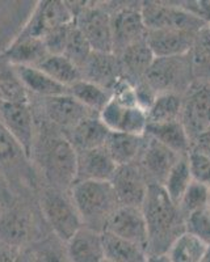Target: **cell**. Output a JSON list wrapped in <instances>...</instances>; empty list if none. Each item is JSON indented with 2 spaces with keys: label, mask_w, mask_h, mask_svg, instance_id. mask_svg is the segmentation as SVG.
<instances>
[{
  "label": "cell",
  "mask_w": 210,
  "mask_h": 262,
  "mask_svg": "<svg viewBox=\"0 0 210 262\" xmlns=\"http://www.w3.org/2000/svg\"><path fill=\"white\" fill-rule=\"evenodd\" d=\"M180 121L193 142L210 126V84L195 81L183 95Z\"/></svg>",
  "instance_id": "cell-9"
},
{
  "label": "cell",
  "mask_w": 210,
  "mask_h": 262,
  "mask_svg": "<svg viewBox=\"0 0 210 262\" xmlns=\"http://www.w3.org/2000/svg\"><path fill=\"white\" fill-rule=\"evenodd\" d=\"M0 102H28V93L11 64L0 66Z\"/></svg>",
  "instance_id": "cell-35"
},
{
  "label": "cell",
  "mask_w": 210,
  "mask_h": 262,
  "mask_svg": "<svg viewBox=\"0 0 210 262\" xmlns=\"http://www.w3.org/2000/svg\"><path fill=\"white\" fill-rule=\"evenodd\" d=\"M186 156H183L180 160L175 164V167L172 168L171 172L168 173L164 184L162 185L165 193L168 194V196L171 198L175 205H179L181 196L184 195L188 186L193 181Z\"/></svg>",
  "instance_id": "cell-33"
},
{
  "label": "cell",
  "mask_w": 210,
  "mask_h": 262,
  "mask_svg": "<svg viewBox=\"0 0 210 262\" xmlns=\"http://www.w3.org/2000/svg\"><path fill=\"white\" fill-rule=\"evenodd\" d=\"M117 57L122 69V79L133 86L143 81L147 71L155 59V55L147 45L146 39L125 49Z\"/></svg>",
  "instance_id": "cell-21"
},
{
  "label": "cell",
  "mask_w": 210,
  "mask_h": 262,
  "mask_svg": "<svg viewBox=\"0 0 210 262\" xmlns=\"http://www.w3.org/2000/svg\"><path fill=\"white\" fill-rule=\"evenodd\" d=\"M81 79L95 83L113 93L114 88L122 80V69L118 57L113 53L92 51L86 64L80 70Z\"/></svg>",
  "instance_id": "cell-16"
},
{
  "label": "cell",
  "mask_w": 210,
  "mask_h": 262,
  "mask_svg": "<svg viewBox=\"0 0 210 262\" xmlns=\"http://www.w3.org/2000/svg\"><path fill=\"white\" fill-rule=\"evenodd\" d=\"M185 231L200 238L206 245L210 244V210L207 207L193 212L185 219Z\"/></svg>",
  "instance_id": "cell-40"
},
{
  "label": "cell",
  "mask_w": 210,
  "mask_h": 262,
  "mask_svg": "<svg viewBox=\"0 0 210 262\" xmlns=\"http://www.w3.org/2000/svg\"><path fill=\"white\" fill-rule=\"evenodd\" d=\"M99 117L109 131L133 135H144L146 133V112L135 105L122 104L114 97L105 105Z\"/></svg>",
  "instance_id": "cell-13"
},
{
  "label": "cell",
  "mask_w": 210,
  "mask_h": 262,
  "mask_svg": "<svg viewBox=\"0 0 210 262\" xmlns=\"http://www.w3.org/2000/svg\"><path fill=\"white\" fill-rule=\"evenodd\" d=\"M29 159L24 149L15 140V138L9 134L6 126L0 119V164L3 167H17L21 160Z\"/></svg>",
  "instance_id": "cell-37"
},
{
  "label": "cell",
  "mask_w": 210,
  "mask_h": 262,
  "mask_svg": "<svg viewBox=\"0 0 210 262\" xmlns=\"http://www.w3.org/2000/svg\"><path fill=\"white\" fill-rule=\"evenodd\" d=\"M15 262H36V258H34L33 253H32V250H30V248H27V249H24V248H23V249L18 252Z\"/></svg>",
  "instance_id": "cell-45"
},
{
  "label": "cell",
  "mask_w": 210,
  "mask_h": 262,
  "mask_svg": "<svg viewBox=\"0 0 210 262\" xmlns=\"http://www.w3.org/2000/svg\"><path fill=\"white\" fill-rule=\"evenodd\" d=\"M142 212L147 224V256L167 254L172 244L186 232L185 217L162 185L156 184L149 185Z\"/></svg>",
  "instance_id": "cell-1"
},
{
  "label": "cell",
  "mask_w": 210,
  "mask_h": 262,
  "mask_svg": "<svg viewBox=\"0 0 210 262\" xmlns=\"http://www.w3.org/2000/svg\"><path fill=\"white\" fill-rule=\"evenodd\" d=\"M20 250L0 240V262H15Z\"/></svg>",
  "instance_id": "cell-44"
},
{
  "label": "cell",
  "mask_w": 210,
  "mask_h": 262,
  "mask_svg": "<svg viewBox=\"0 0 210 262\" xmlns=\"http://www.w3.org/2000/svg\"><path fill=\"white\" fill-rule=\"evenodd\" d=\"M50 54L44 39L34 37H16L4 50L3 60L11 66H33L37 67Z\"/></svg>",
  "instance_id": "cell-22"
},
{
  "label": "cell",
  "mask_w": 210,
  "mask_h": 262,
  "mask_svg": "<svg viewBox=\"0 0 210 262\" xmlns=\"http://www.w3.org/2000/svg\"><path fill=\"white\" fill-rule=\"evenodd\" d=\"M75 15L71 6L66 2L58 0H41L33 9V12L20 30L18 37H34L44 38L51 30L74 23Z\"/></svg>",
  "instance_id": "cell-8"
},
{
  "label": "cell",
  "mask_w": 210,
  "mask_h": 262,
  "mask_svg": "<svg viewBox=\"0 0 210 262\" xmlns=\"http://www.w3.org/2000/svg\"><path fill=\"white\" fill-rule=\"evenodd\" d=\"M143 147V135H133L126 133L111 131L104 144L112 160L120 165L137 163Z\"/></svg>",
  "instance_id": "cell-27"
},
{
  "label": "cell",
  "mask_w": 210,
  "mask_h": 262,
  "mask_svg": "<svg viewBox=\"0 0 210 262\" xmlns=\"http://www.w3.org/2000/svg\"><path fill=\"white\" fill-rule=\"evenodd\" d=\"M201 262H210V244L206 245L204 252V256H202Z\"/></svg>",
  "instance_id": "cell-47"
},
{
  "label": "cell",
  "mask_w": 210,
  "mask_h": 262,
  "mask_svg": "<svg viewBox=\"0 0 210 262\" xmlns=\"http://www.w3.org/2000/svg\"><path fill=\"white\" fill-rule=\"evenodd\" d=\"M207 196H209V188H206L202 184L192 181V184L189 185L184 195L181 196L177 207L183 214V216L186 219L193 212L206 207Z\"/></svg>",
  "instance_id": "cell-38"
},
{
  "label": "cell",
  "mask_w": 210,
  "mask_h": 262,
  "mask_svg": "<svg viewBox=\"0 0 210 262\" xmlns=\"http://www.w3.org/2000/svg\"><path fill=\"white\" fill-rule=\"evenodd\" d=\"M196 81L210 80V25L197 34L192 51L189 53Z\"/></svg>",
  "instance_id": "cell-32"
},
{
  "label": "cell",
  "mask_w": 210,
  "mask_h": 262,
  "mask_svg": "<svg viewBox=\"0 0 210 262\" xmlns=\"http://www.w3.org/2000/svg\"><path fill=\"white\" fill-rule=\"evenodd\" d=\"M70 27H71V24L57 28L42 38L50 55H63V51L66 48L67 37H69Z\"/></svg>",
  "instance_id": "cell-42"
},
{
  "label": "cell",
  "mask_w": 210,
  "mask_h": 262,
  "mask_svg": "<svg viewBox=\"0 0 210 262\" xmlns=\"http://www.w3.org/2000/svg\"><path fill=\"white\" fill-rule=\"evenodd\" d=\"M32 155L51 188L65 191L75 184L78 152L62 130L55 126L41 130Z\"/></svg>",
  "instance_id": "cell-2"
},
{
  "label": "cell",
  "mask_w": 210,
  "mask_h": 262,
  "mask_svg": "<svg viewBox=\"0 0 210 262\" xmlns=\"http://www.w3.org/2000/svg\"><path fill=\"white\" fill-rule=\"evenodd\" d=\"M206 244L200 238L184 232L168 250L171 262H201Z\"/></svg>",
  "instance_id": "cell-34"
},
{
  "label": "cell",
  "mask_w": 210,
  "mask_h": 262,
  "mask_svg": "<svg viewBox=\"0 0 210 262\" xmlns=\"http://www.w3.org/2000/svg\"><path fill=\"white\" fill-rule=\"evenodd\" d=\"M183 109V96L176 93L158 95L150 109L146 112L149 123H165L180 121Z\"/></svg>",
  "instance_id": "cell-30"
},
{
  "label": "cell",
  "mask_w": 210,
  "mask_h": 262,
  "mask_svg": "<svg viewBox=\"0 0 210 262\" xmlns=\"http://www.w3.org/2000/svg\"><path fill=\"white\" fill-rule=\"evenodd\" d=\"M39 203L45 221L60 242H69L83 227L71 196L69 198L62 190L54 188L46 189L42 193Z\"/></svg>",
  "instance_id": "cell-5"
},
{
  "label": "cell",
  "mask_w": 210,
  "mask_h": 262,
  "mask_svg": "<svg viewBox=\"0 0 210 262\" xmlns=\"http://www.w3.org/2000/svg\"><path fill=\"white\" fill-rule=\"evenodd\" d=\"M67 93L81 105L97 114L104 109L105 105L108 104L111 98L113 97V93L111 91L105 90L95 83L84 80V79H80L72 85H70L67 88Z\"/></svg>",
  "instance_id": "cell-29"
},
{
  "label": "cell",
  "mask_w": 210,
  "mask_h": 262,
  "mask_svg": "<svg viewBox=\"0 0 210 262\" xmlns=\"http://www.w3.org/2000/svg\"><path fill=\"white\" fill-rule=\"evenodd\" d=\"M37 67L66 88L81 79L78 67L65 55H48Z\"/></svg>",
  "instance_id": "cell-31"
},
{
  "label": "cell",
  "mask_w": 210,
  "mask_h": 262,
  "mask_svg": "<svg viewBox=\"0 0 210 262\" xmlns=\"http://www.w3.org/2000/svg\"><path fill=\"white\" fill-rule=\"evenodd\" d=\"M44 109H45L46 117L53 123V126L62 130L65 134L83 122L84 119L97 114L76 101L69 93L45 98Z\"/></svg>",
  "instance_id": "cell-15"
},
{
  "label": "cell",
  "mask_w": 210,
  "mask_h": 262,
  "mask_svg": "<svg viewBox=\"0 0 210 262\" xmlns=\"http://www.w3.org/2000/svg\"><path fill=\"white\" fill-rule=\"evenodd\" d=\"M17 78L23 83L27 92L34 93L44 98L66 95L67 88L57 83L46 72L33 66H12Z\"/></svg>",
  "instance_id": "cell-25"
},
{
  "label": "cell",
  "mask_w": 210,
  "mask_h": 262,
  "mask_svg": "<svg viewBox=\"0 0 210 262\" xmlns=\"http://www.w3.org/2000/svg\"><path fill=\"white\" fill-rule=\"evenodd\" d=\"M0 215H2V209H0Z\"/></svg>",
  "instance_id": "cell-50"
},
{
  "label": "cell",
  "mask_w": 210,
  "mask_h": 262,
  "mask_svg": "<svg viewBox=\"0 0 210 262\" xmlns=\"http://www.w3.org/2000/svg\"><path fill=\"white\" fill-rule=\"evenodd\" d=\"M186 158L193 181L205 185L210 189V158L193 149H191Z\"/></svg>",
  "instance_id": "cell-41"
},
{
  "label": "cell",
  "mask_w": 210,
  "mask_h": 262,
  "mask_svg": "<svg viewBox=\"0 0 210 262\" xmlns=\"http://www.w3.org/2000/svg\"><path fill=\"white\" fill-rule=\"evenodd\" d=\"M113 54L118 55L125 49L146 39L147 28L141 15V8L125 7L111 15Z\"/></svg>",
  "instance_id": "cell-12"
},
{
  "label": "cell",
  "mask_w": 210,
  "mask_h": 262,
  "mask_svg": "<svg viewBox=\"0 0 210 262\" xmlns=\"http://www.w3.org/2000/svg\"><path fill=\"white\" fill-rule=\"evenodd\" d=\"M197 34L186 30H147L146 42L155 58L181 57L192 51Z\"/></svg>",
  "instance_id": "cell-18"
},
{
  "label": "cell",
  "mask_w": 210,
  "mask_h": 262,
  "mask_svg": "<svg viewBox=\"0 0 210 262\" xmlns=\"http://www.w3.org/2000/svg\"><path fill=\"white\" fill-rule=\"evenodd\" d=\"M156 95L176 93L183 96L196 81L191 57L155 58L143 79Z\"/></svg>",
  "instance_id": "cell-4"
},
{
  "label": "cell",
  "mask_w": 210,
  "mask_h": 262,
  "mask_svg": "<svg viewBox=\"0 0 210 262\" xmlns=\"http://www.w3.org/2000/svg\"><path fill=\"white\" fill-rule=\"evenodd\" d=\"M111 184L121 206L142 209L150 184L147 182L138 164L120 165L114 173L113 179L111 180Z\"/></svg>",
  "instance_id": "cell-14"
},
{
  "label": "cell",
  "mask_w": 210,
  "mask_h": 262,
  "mask_svg": "<svg viewBox=\"0 0 210 262\" xmlns=\"http://www.w3.org/2000/svg\"><path fill=\"white\" fill-rule=\"evenodd\" d=\"M70 196L83 226L101 233L121 206L109 181H76L70 188Z\"/></svg>",
  "instance_id": "cell-3"
},
{
  "label": "cell",
  "mask_w": 210,
  "mask_h": 262,
  "mask_svg": "<svg viewBox=\"0 0 210 262\" xmlns=\"http://www.w3.org/2000/svg\"><path fill=\"white\" fill-rule=\"evenodd\" d=\"M192 149L210 158V126L193 139Z\"/></svg>",
  "instance_id": "cell-43"
},
{
  "label": "cell",
  "mask_w": 210,
  "mask_h": 262,
  "mask_svg": "<svg viewBox=\"0 0 210 262\" xmlns=\"http://www.w3.org/2000/svg\"><path fill=\"white\" fill-rule=\"evenodd\" d=\"M66 253L70 262H102V233L83 226L66 242Z\"/></svg>",
  "instance_id": "cell-20"
},
{
  "label": "cell",
  "mask_w": 210,
  "mask_h": 262,
  "mask_svg": "<svg viewBox=\"0 0 210 262\" xmlns=\"http://www.w3.org/2000/svg\"><path fill=\"white\" fill-rule=\"evenodd\" d=\"M104 232L113 233L144 249L147 247V224L139 207L120 206L109 219Z\"/></svg>",
  "instance_id": "cell-17"
},
{
  "label": "cell",
  "mask_w": 210,
  "mask_h": 262,
  "mask_svg": "<svg viewBox=\"0 0 210 262\" xmlns=\"http://www.w3.org/2000/svg\"><path fill=\"white\" fill-rule=\"evenodd\" d=\"M183 156L177 155L149 135H143V147L137 164L150 185H163L168 173Z\"/></svg>",
  "instance_id": "cell-10"
},
{
  "label": "cell",
  "mask_w": 210,
  "mask_h": 262,
  "mask_svg": "<svg viewBox=\"0 0 210 262\" xmlns=\"http://www.w3.org/2000/svg\"><path fill=\"white\" fill-rule=\"evenodd\" d=\"M206 207L210 210V189H209V196H207V205H206Z\"/></svg>",
  "instance_id": "cell-48"
},
{
  "label": "cell",
  "mask_w": 210,
  "mask_h": 262,
  "mask_svg": "<svg viewBox=\"0 0 210 262\" xmlns=\"http://www.w3.org/2000/svg\"><path fill=\"white\" fill-rule=\"evenodd\" d=\"M102 262H113V261H109V259H107V258H104V259H102Z\"/></svg>",
  "instance_id": "cell-49"
},
{
  "label": "cell",
  "mask_w": 210,
  "mask_h": 262,
  "mask_svg": "<svg viewBox=\"0 0 210 262\" xmlns=\"http://www.w3.org/2000/svg\"><path fill=\"white\" fill-rule=\"evenodd\" d=\"M109 128L101 122L99 114L84 119L83 122L66 133L67 139L71 142L76 152L88 151L104 147L109 135Z\"/></svg>",
  "instance_id": "cell-23"
},
{
  "label": "cell",
  "mask_w": 210,
  "mask_h": 262,
  "mask_svg": "<svg viewBox=\"0 0 210 262\" xmlns=\"http://www.w3.org/2000/svg\"><path fill=\"white\" fill-rule=\"evenodd\" d=\"M32 226L27 214L20 210L9 209L0 215V240L11 247L23 249L30 240Z\"/></svg>",
  "instance_id": "cell-26"
},
{
  "label": "cell",
  "mask_w": 210,
  "mask_h": 262,
  "mask_svg": "<svg viewBox=\"0 0 210 262\" xmlns=\"http://www.w3.org/2000/svg\"><path fill=\"white\" fill-rule=\"evenodd\" d=\"M146 262H171L168 254H155V256H147Z\"/></svg>",
  "instance_id": "cell-46"
},
{
  "label": "cell",
  "mask_w": 210,
  "mask_h": 262,
  "mask_svg": "<svg viewBox=\"0 0 210 262\" xmlns=\"http://www.w3.org/2000/svg\"><path fill=\"white\" fill-rule=\"evenodd\" d=\"M74 24L87 39L91 49L99 53H113L111 13L100 6H81L75 12Z\"/></svg>",
  "instance_id": "cell-7"
},
{
  "label": "cell",
  "mask_w": 210,
  "mask_h": 262,
  "mask_svg": "<svg viewBox=\"0 0 210 262\" xmlns=\"http://www.w3.org/2000/svg\"><path fill=\"white\" fill-rule=\"evenodd\" d=\"M146 135L154 138L159 143L176 152L177 155L186 156L192 149V140L189 138L181 121L165 123H149Z\"/></svg>",
  "instance_id": "cell-24"
},
{
  "label": "cell",
  "mask_w": 210,
  "mask_h": 262,
  "mask_svg": "<svg viewBox=\"0 0 210 262\" xmlns=\"http://www.w3.org/2000/svg\"><path fill=\"white\" fill-rule=\"evenodd\" d=\"M141 15L147 30L172 29L200 33L210 25L183 6H172L170 3L147 2L141 7Z\"/></svg>",
  "instance_id": "cell-6"
},
{
  "label": "cell",
  "mask_w": 210,
  "mask_h": 262,
  "mask_svg": "<svg viewBox=\"0 0 210 262\" xmlns=\"http://www.w3.org/2000/svg\"><path fill=\"white\" fill-rule=\"evenodd\" d=\"M60 240H44L33 247H30V250L33 253L36 262H70L66 253V245L65 248L60 247Z\"/></svg>",
  "instance_id": "cell-39"
},
{
  "label": "cell",
  "mask_w": 210,
  "mask_h": 262,
  "mask_svg": "<svg viewBox=\"0 0 210 262\" xmlns=\"http://www.w3.org/2000/svg\"><path fill=\"white\" fill-rule=\"evenodd\" d=\"M0 119L28 158H32L34 119L29 102H0Z\"/></svg>",
  "instance_id": "cell-11"
},
{
  "label": "cell",
  "mask_w": 210,
  "mask_h": 262,
  "mask_svg": "<svg viewBox=\"0 0 210 262\" xmlns=\"http://www.w3.org/2000/svg\"><path fill=\"white\" fill-rule=\"evenodd\" d=\"M92 51L93 50L91 49L87 39L84 38L80 30L72 23L69 30V37H67L66 48H65V51H63V55L67 59L71 60L78 67L79 71H80L81 67L86 64L90 55L92 54Z\"/></svg>",
  "instance_id": "cell-36"
},
{
  "label": "cell",
  "mask_w": 210,
  "mask_h": 262,
  "mask_svg": "<svg viewBox=\"0 0 210 262\" xmlns=\"http://www.w3.org/2000/svg\"><path fill=\"white\" fill-rule=\"evenodd\" d=\"M105 258L113 262H146V249L125 238L109 232H102Z\"/></svg>",
  "instance_id": "cell-28"
},
{
  "label": "cell",
  "mask_w": 210,
  "mask_h": 262,
  "mask_svg": "<svg viewBox=\"0 0 210 262\" xmlns=\"http://www.w3.org/2000/svg\"><path fill=\"white\" fill-rule=\"evenodd\" d=\"M118 165L112 160L104 147L78 152L76 181H109ZM75 181V182H76Z\"/></svg>",
  "instance_id": "cell-19"
}]
</instances>
